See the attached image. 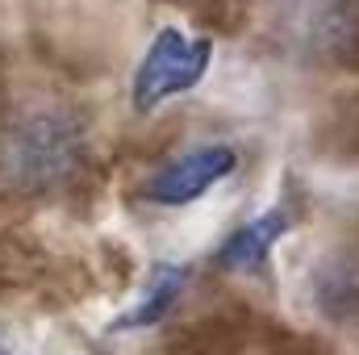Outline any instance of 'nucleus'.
Returning a JSON list of instances; mask_svg holds the SVG:
<instances>
[{"mask_svg": "<svg viewBox=\"0 0 359 355\" xmlns=\"http://www.w3.org/2000/svg\"><path fill=\"white\" fill-rule=\"evenodd\" d=\"M84 126L59 105H25L0 126V180L13 192L42 196L84 168Z\"/></svg>", "mask_w": 359, "mask_h": 355, "instance_id": "1", "label": "nucleus"}, {"mask_svg": "<svg viewBox=\"0 0 359 355\" xmlns=\"http://www.w3.org/2000/svg\"><path fill=\"white\" fill-rule=\"evenodd\" d=\"M209 63H213V42L209 38L188 34L180 25H163L147 42V51H142V59L134 67V80H130L134 113H155L172 96L192 92L205 80Z\"/></svg>", "mask_w": 359, "mask_h": 355, "instance_id": "2", "label": "nucleus"}, {"mask_svg": "<svg viewBox=\"0 0 359 355\" xmlns=\"http://www.w3.org/2000/svg\"><path fill=\"white\" fill-rule=\"evenodd\" d=\"M234 172H238V151L230 142H201L180 151L176 159H168L142 180V201L159 209H184Z\"/></svg>", "mask_w": 359, "mask_h": 355, "instance_id": "3", "label": "nucleus"}, {"mask_svg": "<svg viewBox=\"0 0 359 355\" xmlns=\"http://www.w3.org/2000/svg\"><path fill=\"white\" fill-rule=\"evenodd\" d=\"M284 25L318 59L347 63V55H359V0H292Z\"/></svg>", "mask_w": 359, "mask_h": 355, "instance_id": "4", "label": "nucleus"}, {"mask_svg": "<svg viewBox=\"0 0 359 355\" xmlns=\"http://www.w3.org/2000/svg\"><path fill=\"white\" fill-rule=\"evenodd\" d=\"M288 230H292V213H288L284 205H271L264 213H255L251 222L234 226V230L222 239V247H217L213 260H217L222 272H259V267L271 260L276 243H280Z\"/></svg>", "mask_w": 359, "mask_h": 355, "instance_id": "5", "label": "nucleus"}, {"mask_svg": "<svg viewBox=\"0 0 359 355\" xmlns=\"http://www.w3.org/2000/svg\"><path fill=\"white\" fill-rule=\"evenodd\" d=\"M184 284H188V267L180 264H155L151 267V276H147V288H142V297L113 322V330H142V326H155V322H163L168 314H172V305L180 301V293H184Z\"/></svg>", "mask_w": 359, "mask_h": 355, "instance_id": "6", "label": "nucleus"}, {"mask_svg": "<svg viewBox=\"0 0 359 355\" xmlns=\"http://www.w3.org/2000/svg\"><path fill=\"white\" fill-rule=\"evenodd\" d=\"M0 355H13V351H8V347H0Z\"/></svg>", "mask_w": 359, "mask_h": 355, "instance_id": "7", "label": "nucleus"}]
</instances>
